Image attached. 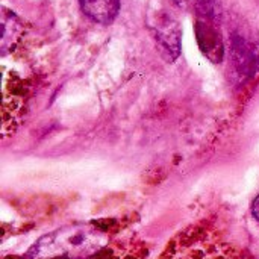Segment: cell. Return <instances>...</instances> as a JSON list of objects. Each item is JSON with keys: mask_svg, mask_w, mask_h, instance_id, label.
I'll return each instance as SVG.
<instances>
[{"mask_svg": "<svg viewBox=\"0 0 259 259\" xmlns=\"http://www.w3.org/2000/svg\"><path fill=\"white\" fill-rule=\"evenodd\" d=\"M150 27L161 55L170 62L175 61L181 53V29L178 21L167 12H158L150 20Z\"/></svg>", "mask_w": 259, "mask_h": 259, "instance_id": "2", "label": "cell"}, {"mask_svg": "<svg viewBox=\"0 0 259 259\" xmlns=\"http://www.w3.org/2000/svg\"><path fill=\"white\" fill-rule=\"evenodd\" d=\"M106 244V235L88 225L58 229L39 238L29 250V259H85Z\"/></svg>", "mask_w": 259, "mask_h": 259, "instance_id": "1", "label": "cell"}, {"mask_svg": "<svg viewBox=\"0 0 259 259\" xmlns=\"http://www.w3.org/2000/svg\"><path fill=\"white\" fill-rule=\"evenodd\" d=\"M2 24H3V35H2V53L6 55L9 50L14 49L15 42L18 41L23 24L18 20V17L14 12H9L3 9V17H2Z\"/></svg>", "mask_w": 259, "mask_h": 259, "instance_id": "5", "label": "cell"}, {"mask_svg": "<svg viewBox=\"0 0 259 259\" xmlns=\"http://www.w3.org/2000/svg\"><path fill=\"white\" fill-rule=\"evenodd\" d=\"M79 5L87 17L100 24L112 23L120 11V0H79Z\"/></svg>", "mask_w": 259, "mask_h": 259, "instance_id": "4", "label": "cell"}, {"mask_svg": "<svg viewBox=\"0 0 259 259\" xmlns=\"http://www.w3.org/2000/svg\"><path fill=\"white\" fill-rule=\"evenodd\" d=\"M194 29H196L199 47L203 52V55L214 64L222 62L225 47L220 32V18H214V17L196 18Z\"/></svg>", "mask_w": 259, "mask_h": 259, "instance_id": "3", "label": "cell"}, {"mask_svg": "<svg viewBox=\"0 0 259 259\" xmlns=\"http://www.w3.org/2000/svg\"><path fill=\"white\" fill-rule=\"evenodd\" d=\"M252 214H253L255 220L259 223V194L255 197V200L252 203Z\"/></svg>", "mask_w": 259, "mask_h": 259, "instance_id": "7", "label": "cell"}, {"mask_svg": "<svg viewBox=\"0 0 259 259\" xmlns=\"http://www.w3.org/2000/svg\"><path fill=\"white\" fill-rule=\"evenodd\" d=\"M173 2L184 11L191 12L196 18L200 17L222 18L220 0H173Z\"/></svg>", "mask_w": 259, "mask_h": 259, "instance_id": "6", "label": "cell"}]
</instances>
